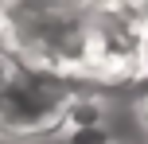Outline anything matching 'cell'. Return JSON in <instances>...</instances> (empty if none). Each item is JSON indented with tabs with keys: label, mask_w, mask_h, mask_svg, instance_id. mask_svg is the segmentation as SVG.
Here are the masks:
<instances>
[{
	"label": "cell",
	"mask_w": 148,
	"mask_h": 144,
	"mask_svg": "<svg viewBox=\"0 0 148 144\" xmlns=\"http://www.w3.org/2000/svg\"><path fill=\"white\" fill-rule=\"evenodd\" d=\"M90 4H0V47L16 66L86 82Z\"/></svg>",
	"instance_id": "obj_1"
},
{
	"label": "cell",
	"mask_w": 148,
	"mask_h": 144,
	"mask_svg": "<svg viewBox=\"0 0 148 144\" xmlns=\"http://www.w3.org/2000/svg\"><path fill=\"white\" fill-rule=\"evenodd\" d=\"M74 93H78L74 82L16 66L12 82L0 93V136L31 140V136H47V132L62 129Z\"/></svg>",
	"instance_id": "obj_2"
},
{
	"label": "cell",
	"mask_w": 148,
	"mask_h": 144,
	"mask_svg": "<svg viewBox=\"0 0 148 144\" xmlns=\"http://www.w3.org/2000/svg\"><path fill=\"white\" fill-rule=\"evenodd\" d=\"M101 117H105V101L101 98H90V93H74V101L66 105V129H97L101 125Z\"/></svg>",
	"instance_id": "obj_3"
},
{
	"label": "cell",
	"mask_w": 148,
	"mask_h": 144,
	"mask_svg": "<svg viewBox=\"0 0 148 144\" xmlns=\"http://www.w3.org/2000/svg\"><path fill=\"white\" fill-rule=\"evenodd\" d=\"M70 144H109V132H105L101 125H97V129H74Z\"/></svg>",
	"instance_id": "obj_4"
},
{
	"label": "cell",
	"mask_w": 148,
	"mask_h": 144,
	"mask_svg": "<svg viewBox=\"0 0 148 144\" xmlns=\"http://www.w3.org/2000/svg\"><path fill=\"white\" fill-rule=\"evenodd\" d=\"M136 109H140V121L148 125V90L140 93V98H136Z\"/></svg>",
	"instance_id": "obj_5"
}]
</instances>
